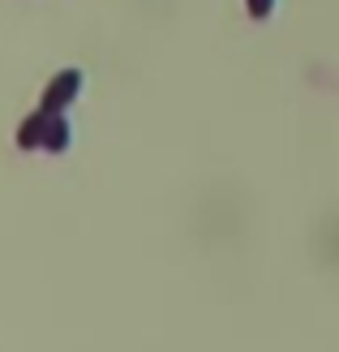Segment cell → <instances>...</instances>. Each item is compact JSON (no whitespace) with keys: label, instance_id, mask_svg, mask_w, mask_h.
I'll list each match as a JSON object with an SVG mask.
<instances>
[{"label":"cell","instance_id":"3957f363","mask_svg":"<svg viewBox=\"0 0 339 352\" xmlns=\"http://www.w3.org/2000/svg\"><path fill=\"white\" fill-rule=\"evenodd\" d=\"M69 142H74V129H69V120H65L61 112H52V125H47V138H43V151L61 155V151H69Z\"/></svg>","mask_w":339,"mask_h":352},{"label":"cell","instance_id":"277c9868","mask_svg":"<svg viewBox=\"0 0 339 352\" xmlns=\"http://www.w3.org/2000/svg\"><path fill=\"white\" fill-rule=\"evenodd\" d=\"M245 5H249V13H254L258 22H266V17L275 13V5H279V0H245Z\"/></svg>","mask_w":339,"mask_h":352},{"label":"cell","instance_id":"7a4b0ae2","mask_svg":"<svg viewBox=\"0 0 339 352\" xmlns=\"http://www.w3.org/2000/svg\"><path fill=\"white\" fill-rule=\"evenodd\" d=\"M47 125H52V112H30L22 120V129H17V146L22 151H34V146H43V138H47Z\"/></svg>","mask_w":339,"mask_h":352},{"label":"cell","instance_id":"6da1fadb","mask_svg":"<svg viewBox=\"0 0 339 352\" xmlns=\"http://www.w3.org/2000/svg\"><path fill=\"white\" fill-rule=\"evenodd\" d=\"M82 82H86V78H82V69H61V74L47 82V91H43V103H39V108H43V112H65L69 103L78 99Z\"/></svg>","mask_w":339,"mask_h":352}]
</instances>
